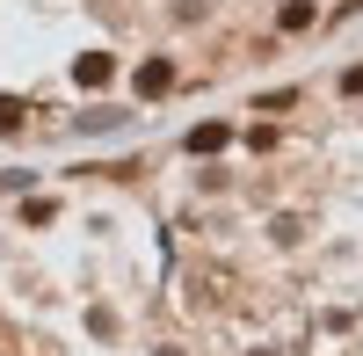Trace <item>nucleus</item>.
Returning a JSON list of instances; mask_svg holds the SVG:
<instances>
[{"label":"nucleus","instance_id":"1","mask_svg":"<svg viewBox=\"0 0 363 356\" xmlns=\"http://www.w3.org/2000/svg\"><path fill=\"white\" fill-rule=\"evenodd\" d=\"M225 145V124H203V131H189V153H218Z\"/></svg>","mask_w":363,"mask_h":356},{"label":"nucleus","instance_id":"2","mask_svg":"<svg viewBox=\"0 0 363 356\" xmlns=\"http://www.w3.org/2000/svg\"><path fill=\"white\" fill-rule=\"evenodd\" d=\"M109 80V58H80V87H102Z\"/></svg>","mask_w":363,"mask_h":356},{"label":"nucleus","instance_id":"3","mask_svg":"<svg viewBox=\"0 0 363 356\" xmlns=\"http://www.w3.org/2000/svg\"><path fill=\"white\" fill-rule=\"evenodd\" d=\"M22 124V102H8V95H0V131H15Z\"/></svg>","mask_w":363,"mask_h":356}]
</instances>
